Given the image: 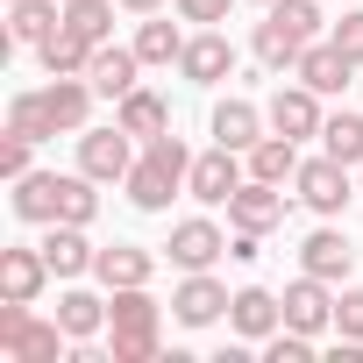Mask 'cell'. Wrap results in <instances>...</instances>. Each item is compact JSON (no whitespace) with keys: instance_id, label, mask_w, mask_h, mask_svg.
Returning a JSON list of instances; mask_svg holds the SVG:
<instances>
[{"instance_id":"obj_1","label":"cell","mask_w":363,"mask_h":363,"mask_svg":"<svg viewBox=\"0 0 363 363\" xmlns=\"http://www.w3.org/2000/svg\"><path fill=\"white\" fill-rule=\"evenodd\" d=\"M86 107H93V86H86V79H50V86H29V93L8 100V128L29 135V143L79 135V128H86Z\"/></svg>"},{"instance_id":"obj_2","label":"cell","mask_w":363,"mask_h":363,"mask_svg":"<svg viewBox=\"0 0 363 363\" xmlns=\"http://www.w3.org/2000/svg\"><path fill=\"white\" fill-rule=\"evenodd\" d=\"M100 178H86V171H29V178H15V221H93L100 214Z\"/></svg>"},{"instance_id":"obj_3","label":"cell","mask_w":363,"mask_h":363,"mask_svg":"<svg viewBox=\"0 0 363 363\" xmlns=\"http://www.w3.org/2000/svg\"><path fill=\"white\" fill-rule=\"evenodd\" d=\"M306 43H320V0H271L250 50H257L264 72H292Z\"/></svg>"},{"instance_id":"obj_4","label":"cell","mask_w":363,"mask_h":363,"mask_svg":"<svg viewBox=\"0 0 363 363\" xmlns=\"http://www.w3.org/2000/svg\"><path fill=\"white\" fill-rule=\"evenodd\" d=\"M186 178H193V150L178 143V135H150L143 157H135V171L121 178V186H128V200H135L143 214H164L171 193H186Z\"/></svg>"},{"instance_id":"obj_5","label":"cell","mask_w":363,"mask_h":363,"mask_svg":"<svg viewBox=\"0 0 363 363\" xmlns=\"http://www.w3.org/2000/svg\"><path fill=\"white\" fill-rule=\"evenodd\" d=\"M107 335H114V363H157V335H164V306L150 299V285H121L107 292Z\"/></svg>"},{"instance_id":"obj_6","label":"cell","mask_w":363,"mask_h":363,"mask_svg":"<svg viewBox=\"0 0 363 363\" xmlns=\"http://www.w3.org/2000/svg\"><path fill=\"white\" fill-rule=\"evenodd\" d=\"M57 342H72L57 320H36L22 299H0V356L8 363H65Z\"/></svg>"},{"instance_id":"obj_7","label":"cell","mask_w":363,"mask_h":363,"mask_svg":"<svg viewBox=\"0 0 363 363\" xmlns=\"http://www.w3.org/2000/svg\"><path fill=\"white\" fill-rule=\"evenodd\" d=\"M292 186H299V200H306L320 221H335V214H342V207L363 193V186H349V164H342V157H328V150L299 164V178H292Z\"/></svg>"},{"instance_id":"obj_8","label":"cell","mask_w":363,"mask_h":363,"mask_svg":"<svg viewBox=\"0 0 363 363\" xmlns=\"http://www.w3.org/2000/svg\"><path fill=\"white\" fill-rule=\"evenodd\" d=\"M79 171L100 178V186H114V178L135 171V135L114 121V128H79Z\"/></svg>"},{"instance_id":"obj_9","label":"cell","mask_w":363,"mask_h":363,"mask_svg":"<svg viewBox=\"0 0 363 363\" xmlns=\"http://www.w3.org/2000/svg\"><path fill=\"white\" fill-rule=\"evenodd\" d=\"M250 178V164H242V150H228V143H214L207 157H193V178H186V193L200 200V207H228L235 200V186Z\"/></svg>"},{"instance_id":"obj_10","label":"cell","mask_w":363,"mask_h":363,"mask_svg":"<svg viewBox=\"0 0 363 363\" xmlns=\"http://www.w3.org/2000/svg\"><path fill=\"white\" fill-rule=\"evenodd\" d=\"M285 207H292V193H285V186L242 178V186H235V200H228V221H235L242 235H271V228L285 221Z\"/></svg>"},{"instance_id":"obj_11","label":"cell","mask_w":363,"mask_h":363,"mask_svg":"<svg viewBox=\"0 0 363 363\" xmlns=\"http://www.w3.org/2000/svg\"><path fill=\"white\" fill-rule=\"evenodd\" d=\"M228 285L221 278H207V271H186V285L171 292V313H178V328H214L221 313H228Z\"/></svg>"},{"instance_id":"obj_12","label":"cell","mask_w":363,"mask_h":363,"mask_svg":"<svg viewBox=\"0 0 363 363\" xmlns=\"http://www.w3.org/2000/svg\"><path fill=\"white\" fill-rule=\"evenodd\" d=\"M285 328H299V335H320V328H335V292H328V278L299 271V278L285 285Z\"/></svg>"},{"instance_id":"obj_13","label":"cell","mask_w":363,"mask_h":363,"mask_svg":"<svg viewBox=\"0 0 363 363\" xmlns=\"http://www.w3.org/2000/svg\"><path fill=\"white\" fill-rule=\"evenodd\" d=\"M178 72H186L193 86H221L235 72V43L221 29H200V36H186V50H178Z\"/></svg>"},{"instance_id":"obj_14","label":"cell","mask_w":363,"mask_h":363,"mask_svg":"<svg viewBox=\"0 0 363 363\" xmlns=\"http://www.w3.org/2000/svg\"><path fill=\"white\" fill-rule=\"evenodd\" d=\"M264 114H271V128H278V135H292V143L320 135V121H328V114H320V93H313V86H278Z\"/></svg>"},{"instance_id":"obj_15","label":"cell","mask_w":363,"mask_h":363,"mask_svg":"<svg viewBox=\"0 0 363 363\" xmlns=\"http://www.w3.org/2000/svg\"><path fill=\"white\" fill-rule=\"evenodd\" d=\"M228 320H235L242 342H271V335L285 328V299H271L264 285H242V292L228 299Z\"/></svg>"},{"instance_id":"obj_16","label":"cell","mask_w":363,"mask_h":363,"mask_svg":"<svg viewBox=\"0 0 363 363\" xmlns=\"http://www.w3.org/2000/svg\"><path fill=\"white\" fill-rule=\"evenodd\" d=\"M164 250H171L178 271H214V257H228V235H221L214 221H178Z\"/></svg>"},{"instance_id":"obj_17","label":"cell","mask_w":363,"mask_h":363,"mask_svg":"<svg viewBox=\"0 0 363 363\" xmlns=\"http://www.w3.org/2000/svg\"><path fill=\"white\" fill-rule=\"evenodd\" d=\"M93 50H100V43H93V36H79L72 22H57V29L36 43V57H43V72H50V79H86Z\"/></svg>"},{"instance_id":"obj_18","label":"cell","mask_w":363,"mask_h":363,"mask_svg":"<svg viewBox=\"0 0 363 363\" xmlns=\"http://www.w3.org/2000/svg\"><path fill=\"white\" fill-rule=\"evenodd\" d=\"M135 72H143L135 43H128V50H121V43H100L93 65H86V86H93L100 100H121V93H135Z\"/></svg>"},{"instance_id":"obj_19","label":"cell","mask_w":363,"mask_h":363,"mask_svg":"<svg viewBox=\"0 0 363 363\" xmlns=\"http://www.w3.org/2000/svg\"><path fill=\"white\" fill-rule=\"evenodd\" d=\"M43 285H50V257H43V250H0V299L36 306Z\"/></svg>"},{"instance_id":"obj_20","label":"cell","mask_w":363,"mask_h":363,"mask_svg":"<svg viewBox=\"0 0 363 363\" xmlns=\"http://www.w3.org/2000/svg\"><path fill=\"white\" fill-rule=\"evenodd\" d=\"M242 164H250V178H264V186H285V178H299V164H306V157H299V143H292V135H278V128H271V135H257V143L242 150Z\"/></svg>"},{"instance_id":"obj_21","label":"cell","mask_w":363,"mask_h":363,"mask_svg":"<svg viewBox=\"0 0 363 363\" xmlns=\"http://www.w3.org/2000/svg\"><path fill=\"white\" fill-rule=\"evenodd\" d=\"M43 257H50V278H86L100 250L86 242V228H79V221H50V235H43Z\"/></svg>"},{"instance_id":"obj_22","label":"cell","mask_w":363,"mask_h":363,"mask_svg":"<svg viewBox=\"0 0 363 363\" xmlns=\"http://www.w3.org/2000/svg\"><path fill=\"white\" fill-rule=\"evenodd\" d=\"M349 264H356V250H349L342 228H313V235L299 242V271H313V278H328V285H342Z\"/></svg>"},{"instance_id":"obj_23","label":"cell","mask_w":363,"mask_h":363,"mask_svg":"<svg viewBox=\"0 0 363 363\" xmlns=\"http://www.w3.org/2000/svg\"><path fill=\"white\" fill-rule=\"evenodd\" d=\"M349 72H356V65H349L335 43H306V50H299V65H292V79H299V86H313L320 100H328V93H342V86H349Z\"/></svg>"},{"instance_id":"obj_24","label":"cell","mask_w":363,"mask_h":363,"mask_svg":"<svg viewBox=\"0 0 363 363\" xmlns=\"http://www.w3.org/2000/svg\"><path fill=\"white\" fill-rule=\"evenodd\" d=\"M114 121H121L128 135H143V143H150V135H171V100L150 93V86H135V93L114 100Z\"/></svg>"},{"instance_id":"obj_25","label":"cell","mask_w":363,"mask_h":363,"mask_svg":"<svg viewBox=\"0 0 363 363\" xmlns=\"http://www.w3.org/2000/svg\"><path fill=\"white\" fill-rule=\"evenodd\" d=\"M150 271H157V257L135 250V242H114V250L93 257V278H100L107 292H121V285H150Z\"/></svg>"},{"instance_id":"obj_26","label":"cell","mask_w":363,"mask_h":363,"mask_svg":"<svg viewBox=\"0 0 363 363\" xmlns=\"http://www.w3.org/2000/svg\"><path fill=\"white\" fill-rule=\"evenodd\" d=\"M264 121H271V114H264L257 100H221V107H214V143H228V150H250V143L264 135Z\"/></svg>"},{"instance_id":"obj_27","label":"cell","mask_w":363,"mask_h":363,"mask_svg":"<svg viewBox=\"0 0 363 363\" xmlns=\"http://www.w3.org/2000/svg\"><path fill=\"white\" fill-rule=\"evenodd\" d=\"M57 22H65L57 0H8V43H29V50H36Z\"/></svg>"},{"instance_id":"obj_28","label":"cell","mask_w":363,"mask_h":363,"mask_svg":"<svg viewBox=\"0 0 363 363\" xmlns=\"http://www.w3.org/2000/svg\"><path fill=\"white\" fill-rule=\"evenodd\" d=\"M57 328H65L72 342H93V335L107 328V299H100V292H79V285H72V292L57 299Z\"/></svg>"},{"instance_id":"obj_29","label":"cell","mask_w":363,"mask_h":363,"mask_svg":"<svg viewBox=\"0 0 363 363\" xmlns=\"http://www.w3.org/2000/svg\"><path fill=\"white\" fill-rule=\"evenodd\" d=\"M320 150L356 171V164H363V114H328V121H320Z\"/></svg>"},{"instance_id":"obj_30","label":"cell","mask_w":363,"mask_h":363,"mask_svg":"<svg viewBox=\"0 0 363 363\" xmlns=\"http://www.w3.org/2000/svg\"><path fill=\"white\" fill-rule=\"evenodd\" d=\"M178 50H186V36H178L171 22H157V15H143V29H135V57H143V65H178Z\"/></svg>"},{"instance_id":"obj_31","label":"cell","mask_w":363,"mask_h":363,"mask_svg":"<svg viewBox=\"0 0 363 363\" xmlns=\"http://www.w3.org/2000/svg\"><path fill=\"white\" fill-rule=\"evenodd\" d=\"M65 22H72L79 36L107 43V29H114V0H65Z\"/></svg>"},{"instance_id":"obj_32","label":"cell","mask_w":363,"mask_h":363,"mask_svg":"<svg viewBox=\"0 0 363 363\" xmlns=\"http://www.w3.org/2000/svg\"><path fill=\"white\" fill-rule=\"evenodd\" d=\"M328 43H335L349 65H363V8H342V22H328Z\"/></svg>"},{"instance_id":"obj_33","label":"cell","mask_w":363,"mask_h":363,"mask_svg":"<svg viewBox=\"0 0 363 363\" xmlns=\"http://www.w3.org/2000/svg\"><path fill=\"white\" fill-rule=\"evenodd\" d=\"M264 356H271V363H313V335H299V328H278V335L264 342Z\"/></svg>"},{"instance_id":"obj_34","label":"cell","mask_w":363,"mask_h":363,"mask_svg":"<svg viewBox=\"0 0 363 363\" xmlns=\"http://www.w3.org/2000/svg\"><path fill=\"white\" fill-rule=\"evenodd\" d=\"M335 335H342V342H363V285L335 292Z\"/></svg>"},{"instance_id":"obj_35","label":"cell","mask_w":363,"mask_h":363,"mask_svg":"<svg viewBox=\"0 0 363 363\" xmlns=\"http://www.w3.org/2000/svg\"><path fill=\"white\" fill-rule=\"evenodd\" d=\"M29 150H36V143L8 128V143H0V178H8V186H15V178H29Z\"/></svg>"},{"instance_id":"obj_36","label":"cell","mask_w":363,"mask_h":363,"mask_svg":"<svg viewBox=\"0 0 363 363\" xmlns=\"http://www.w3.org/2000/svg\"><path fill=\"white\" fill-rule=\"evenodd\" d=\"M228 8H235V0H178V15H186V22H200V29L228 22Z\"/></svg>"},{"instance_id":"obj_37","label":"cell","mask_w":363,"mask_h":363,"mask_svg":"<svg viewBox=\"0 0 363 363\" xmlns=\"http://www.w3.org/2000/svg\"><path fill=\"white\" fill-rule=\"evenodd\" d=\"M121 8H128V15H157V8H164V0H121Z\"/></svg>"},{"instance_id":"obj_38","label":"cell","mask_w":363,"mask_h":363,"mask_svg":"<svg viewBox=\"0 0 363 363\" xmlns=\"http://www.w3.org/2000/svg\"><path fill=\"white\" fill-rule=\"evenodd\" d=\"M356 186H363V164H356Z\"/></svg>"},{"instance_id":"obj_39","label":"cell","mask_w":363,"mask_h":363,"mask_svg":"<svg viewBox=\"0 0 363 363\" xmlns=\"http://www.w3.org/2000/svg\"><path fill=\"white\" fill-rule=\"evenodd\" d=\"M257 8H271V0H257Z\"/></svg>"}]
</instances>
